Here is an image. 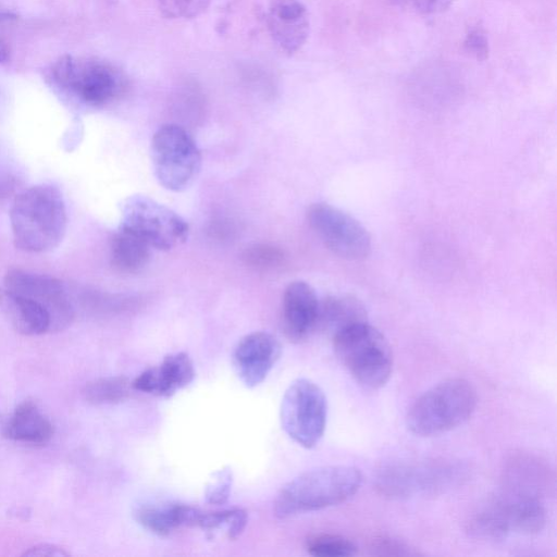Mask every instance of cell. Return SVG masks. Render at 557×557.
Listing matches in <instances>:
<instances>
[{
    "mask_svg": "<svg viewBox=\"0 0 557 557\" xmlns=\"http://www.w3.org/2000/svg\"><path fill=\"white\" fill-rule=\"evenodd\" d=\"M0 306L13 327L21 334L34 336L51 332L48 311L35 300L0 289Z\"/></svg>",
    "mask_w": 557,
    "mask_h": 557,
    "instance_id": "obj_20",
    "label": "cell"
},
{
    "mask_svg": "<svg viewBox=\"0 0 557 557\" xmlns=\"http://www.w3.org/2000/svg\"><path fill=\"white\" fill-rule=\"evenodd\" d=\"M14 189V178L10 172L0 164V202Z\"/></svg>",
    "mask_w": 557,
    "mask_h": 557,
    "instance_id": "obj_34",
    "label": "cell"
},
{
    "mask_svg": "<svg viewBox=\"0 0 557 557\" xmlns=\"http://www.w3.org/2000/svg\"><path fill=\"white\" fill-rule=\"evenodd\" d=\"M500 510L509 532L533 535L546 525L547 512L540 498L502 492L493 499Z\"/></svg>",
    "mask_w": 557,
    "mask_h": 557,
    "instance_id": "obj_17",
    "label": "cell"
},
{
    "mask_svg": "<svg viewBox=\"0 0 557 557\" xmlns=\"http://www.w3.org/2000/svg\"><path fill=\"white\" fill-rule=\"evenodd\" d=\"M151 159L159 183L169 190L187 188L196 178L201 156L193 137L176 124L157 129L151 140Z\"/></svg>",
    "mask_w": 557,
    "mask_h": 557,
    "instance_id": "obj_6",
    "label": "cell"
},
{
    "mask_svg": "<svg viewBox=\"0 0 557 557\" xmlns=\"http://www.w3.org/2000/svg\"><path fill=\"white\" fill-rule=\"evenodd\" d=\"M15 17L16 16L12 12H9V11H5V10H0V22L10 21V20H13Z\"/></svg>",
    "mask_w": 557,
    "mask_h": 557,
    "instance_id": "obj_36",
    "label": "cell"
},
{
    "mask_svg": "<svg viewBox=\"0 0 557 557\" xmlns=\"http://www.w3.org/2000/svg\"><path fill=\"white\" fill-rule=\"evenodd\" d=\"M504 492L542 499L553 487L549 466L535 455H512L503 470Z\"/></svg>",
    "mask_w": 557,
    "mask_h": 557,
    "instance_id": "obj_15",
    "label": "cell"
},
{
    "mask_svg": "<svg viewBox=\"0 0 557 557\" xmlns=\"http://www.w3.org/2000/svg\"><path fill=\"white\" fill-rule=\"evenodd\" d=\"M466 52L478 60H485L488 55V42L484 32L474 27L467 34L463 41Z\"/></svg>",
    "mask_w": 557,
    "mask_h": 557,
    "instance_id": "obj_32",
    "label": "cell"
},
{
    "mask_svg": "<svg viewBox=\"0 0 557 557\" xmlns=\"http://www.w3.org/2000/svg\"><path fill=\"white\" fill-rule=\"evenodd\" d=\"M14 244L28 252L54 249L67 226L64 199L51 185H36L20 193L10 210Z\"/></svg>",
    "mask_w": 557,
    "mask_h": 557,
    "instance_id": "obj_1",
    "label": "cell"
},
{
    "mask_svg": "<svg viewBox=\"0 0 557 557\" xmlns=\"http://www.w3.org/2000/svg\"><path fill=\"white\" fill-rule=\"evenodd\" d=\"M398 2L413 13L432 15L447 10L454 0H398Z\"/></svg>",
    "mask_w": 557,
    "mask_h": 557,
    "instance_id": "obj_31",
    "label": "cell"
},
{
    "mask_svg": "<svg viewBox=\"0 0 557 557\" xmlns=\"http://www.w3.org/2000/svg\"><path fill=\"white\" fill-rule=\"evenodd\" d=\"M338 360L361 386L383 387L393 370V352L385 336L368 322L351 325L332 337Z\"/></svg>",
    "mask_w": 557,
    "mask_h": 557,
    "instance_id": "obj_5",
    "label": "cell"
},
{
    "mask_svg": "<svg viewBox=\"0 0 557 557\" xmlns=\"http://www.w3.org/2000/svg\"><path fill=\"white\" fill-rule=\"evenodd\" d=\"M281 423L285 433L305 448L322 438L327 419L323 391L308 379H297L285 391L281 404Z\"/></svg>",
    "mask_w": 557,
    "mask_h": 557,
    "instance_id": "obj_7",
    "label": "cell"
},
{
    "mask_svg": "<svg viewBox=\"0 0 557 557\" xmlns=\"http://www.w3.org/2000/svg\"><path fill=\"white\" fill-rule=\"evenodd\" d=\"M247 524V513L240 508L202 511L198 528L207 532H222L227 539H237Z\"/></svg>",
    "mask_w": 557,
    "mask_h": 557,
    "instance_id": "obj_25",
    "label": "cell"
},
{
    "mask_svg": "<svg viewBox=\"0 0 557 557\" xmlns=\"http://www.w3.org/2000/svg\"><path fill=\"white\" fill-rule=\"evenodd\" d=\"M10 57V48L8 44L0 38V63L5 62Z\"/></svg>",
    "mask_w": 557,
    "mask_h": 557,
    "instance_id": "obj_35",
    "label": "cell"
},
{
    "mask_svg": "<svg viewBox=\"0 0 557 557\" xmlns=\"http://www.w3.org/2000/svg\"><path fill=\"white\" fill-rule=\"evenodd\" d=\"M122 227L141 238L150 248L172 249L188 236V224L173 210L146 196H133L122 208Z\"/></svg>",
    "mask_w": 557,
    "mask_h": 557,
    "instance_id": "obj_8",
    "label": "cell"
},
{
    "mask_svg": "<svg viewBox=\"0 0 557 557\" xmlns=\"http://www.w3.org/2000/svg\"><path fill=\"white\" fill-rule=\"evenodd\" d=\"M3 288L40 304L51 319V332L66 329L75 310L66 287L59 280L23 269H10L3 280Z\"/></svg>",
    "mask_w": 557,
    "mask_h": 557,
    "instance_id": "obj_10",
    "label": "cell"
},
{
    "mask_svg": "<svg viewBox=\"0 0 557 557\" xmlns=\"http://www.w3.org/2000/svg\"><path fill=\"white\" fill-rule=\"evenodd\" d=\"M306 549L315 557H350L358 552V547L352 541L332 533L311 535L306 541Z\"/></svg>",
    "mask_w": 557,
    "mask_h": 557,
    "instance_id": "obj_26",
    "label": "cell"
},
{
    "mask_svg": "<svg viewBox=\"0 0 557 557\" xmlns=\"http://www.w3.org/2000/svg\"><path fill=\"white\" fill-rule=\"evenodd\" d=\"M267 24L275 44L289 54L305 45L310 30L309 14L300 0H272Z\"/></svg>",
    "mask_w": 557,
    "mask_h": 557,
    "instance_id": "obj_13",
    "label": "cell"
},
{
    "mask_svg": "<svg viewBox=\"0 0 557 557\" xmlns=\"http://www.w3.org/2000/svg\"><path fill=\"white\" fill-rule=\"evenodd\" d=\"M319 299L314 289L304 281L292 282L282 300V329L295 343L305 341L317 330Z\"/></svg>",
    "mask_w": 557,
    "mask_h": 557,
    "instance_id": "obj_12",
    "label": "cell"
},
{
    "mask_svg": "<svg viewBox=\"0 0 557 557\" xmlns=\"http://www.w3.org/2000/svg\"><path fill=\"white\" fill-rule=\"evenodd\" d=\"M233 482L232 471L223 468L215 471L205 488V498L209 504H224L231 493Z\"/></svg>",
    "mask_w": 557,
    "mask_h": 557,
    "instance_id": "obj_29",
    "label": "cell"
},
{
    "mask_svg": "<svg viewBox=\"0 0 557 557\" xmlns=\"http://www.w3.org/2000/svg\"><path fill=\"white\" fill-rule=\"evenodd\" d=\"M468 533L483 541H500L510 532L494 500L476 511L467 523Z\"/></svg>",
    "mask_w": 557,
    "mask_h": 557,
    "instance_id": "obj_23",
    "label": "cell"
},
{
    "mask_svg": "<svg viewBox=\"0 0 557 557\" xmlns=\"http://www.w3.org/2000/svg\"><path fill=\"white\" fill-rule=\"evenodd\" d=\"M361 322H367V311L362 302L354 296H330L319 301L317 329L332 337Z\"/></svg>",
    "mask_w": 557,
    "mask_h": 557,
    "instance_id": "obj_21",
    "label": "cell"
},
{
    "mask_svg": "<svg viewBox=\"0 0 557 557\" xmlns=\"http://www.w3.org/2000/svg\"><path fill=\"white\" fill-rule=\"evenodd\" d=\"M307 220L321 242L338 257L361 260L369 256V232L345 211L325 202H318L309 207Z\"/></svg>",
    "mask_w": 557,
    "mask_h": 557,
    "instance_id": "obj_9",
    "label": "cell"
},
{
    "mask_svg": "<svg viewBox=\"0 0 557 557\" xmlns=\"http://www.w3.org/2000/svg\"><path fill=\"white\" fill-rule=\"evenodd\" d=\"M110 256L116 270L134 273L147 264L150 247L137 235L120 226L112 237Z\"/></svg>",
    "mask_w": 557,
    "mask_h": 557,
    "instance_id": "obj_22",
    "label": "cell"
},
{
    "mask_svg": "<svg viewBox=\"0 0 557 557\" xmlns=\"http://www.w3.org/2000/svg\"><path fill=\"white\" fill-rule=\"evenodd\" d=\"M195 377L191 359L185 352H173L154 367L143 371L132 387L147 394L170 397L187 386Z\"/></svg>",
    "mask_w": 557,
    "mask_h": 557,
    "instance_id": "obj_14",
    "label": "cell"
},
{
    "mask_svg": "<svg viewBox=\"0 0 557 557\" xmlns=\"http://www.w3.org/2000/svg\"><path fill=\"white\" fill-rule=\"evenodd\" d=\"M132 382L125 376H106L88 382L83 391L84 399L92 405L116 404L129 395Z\"/></svg>",
    "mask_w": 557,
    "mask_h": 557,
    "instance_id": "obj_24",
    "label": "cell"
},
{
    "mask_svg": "<svg viewBox=\"0 0 557 557\" xmlns=\"http://www.w3.org/2000/svg\"><path fill=\"white\" fill-rule=\"evenodd\" d=\"M281 344L268 332L257 331L242 337L233 351V366L247 387L259 385L280 359Z\"/></svg>",
    "mask_w": 557,
    "mask_h": 557,
    "instance_id": "obj_11",
    "label": "cell"
},
{
    "mask_svg": "<svg viewBox=\"0 0 557 557\" xmlns=\"http://www.w3.org/2000/svg\"><path fill=\"white\" fill-rule=\"evenodd\" d=\"M2 434L14 442L44 446L53 436V425L35 403L25 400L8 418Z\"/></svg>",
    "mask_w": 557,
    "mask_h": 557,
    "instance_id": "obj_18",
    "label": "cell"
},
{
    "mask_svg": "<svg viewBox=\"0 0 557 557\" xmlns=\"http://www.w3.org/2000/svg\"><path fill=\"white\" fill-rule=\"evenodd\" d=\"M50 79L62 94L88 107L111 103L127 85L124 73L112 63L69 54L52 64Z\"/></svg>",
    "mask_w": 557,
    "mask_h": 557,
    "instance_id": "obj_4",
    "label": "cell"
},
{
    "mask_svg": "<svg viewBox=\"0 0 557 557\" xmlns=\"http://www.w3.org/2000/svg\"><path fill=\"white\" fill-rule=\"evenodd\" d=\"M446 467L440 465H396L383 470L380 476V488L389 495H409L420 490L440 488L444 479L441 474Z\"/></svg>",
    "mask_w": 557,
    "mask_h": 557,
    "instance_id": "obj_16",
    "label": "cell"
},
{
    "mask_svg": "<svg viewBox=\"0 0 557 557\" xmlns=\"http://www.w3.org/2000/svg\"><path fill=\"white\" fill-rule=\"evenodd\" d=\"M70 553L53 544L42 543L35 545L24 552L23 556H48V557H60L69 556Z\"/></svg>",
    "mask_w": 557,
    "mask_h": 557,
    "instance_id": "obj_33",
    "label": "cell"
},
{
    "mask_svg": "<svg viewBox=\"0 0 557 557\" xmlns=\"http://www.w3.org/2000/svg\"><path fill=\"white\" fill-rule=\"evenodd\" d=\"M362 475L351 466H325L306 471L278 492L274 513L281 519L339 505L360 488Z\"/></svg>",
    "mask_w": 557,
    "mask_h": 557,
    "instance_id": "obj_2",
    "label": "cell"
},
{
    "mask_svg": "<svg viewBox=\"0 0 557 557\" xmlns=\"http://www.w3.org/2000/svg\"><path fill=\"white\" fill-rule=\"evenodd\" d=\"M370 549L377 556H416L419 552L408 543L389 535H380L371 541Z\"/></svg>",
    "mask_w": 557,
    "mask_h": 557,
    "instance_id": "obj_30",
    "label": "cell"
},
{
    "mask_svg": "<svg viewBox=\"0 0 557 557\" xmlns=\"http://www.w3.org/2000/svg\"><path fill=\"white\" fill-rule=\"evenodd\" d=\"M246 264L258 270H274L285 262L284 252L272 245L255 244L245 249L243 255Z\"/></svg>",
    "mask_w": 557,
    "mask_h": 557,
    "instance_id": "obj_27",
    "label": "cell"
},
{
    "mask_svg": "<svg viewBox=\"0 0 557 557\" xmlns=\"http://www.w3.org/2000/svg\"><path fill=\"white\" fill-rule=\"evenodd\" d=\"M478 403L472 384L461 377L438 382L410 406L406 424L417 436H436L463 424Z\"/></svg>",
    "mask_w": 557,
    "mask_h": 557,
    "instance_id": "obj_3",
    "label": "cell"
},
{
    "mask_svg": "<svg viewBox=\"0 0 557 557\" xmlns=\"http://www.w3.org/2000/svg\"><path fill=\"white\" fill-rule=\"evenodd\" d=\"M212 0H158L162 14L169 18H193L200 15Z\"/></svg>",
    "mask_w": 557,
    "mask_h": 557,
    "instance_id": "obj_28",
    "label": "cell"
},
{
    "mask_svg": "<svg viewBox=\"0 0 557 557\" xmlns=\"http://www.w3.org/2000/svg\"><path fill=\"white\" fill-rule=\"evenodd\" d=\"M202 510L184 504H145L135 518L148 531L164 536L181 527H198Z\"/></svg>",
    "mask_w": 557,
    "mask_h": 557,
    "instance_id": "obj_19",
    "label": "cell"
}]
</instances>
